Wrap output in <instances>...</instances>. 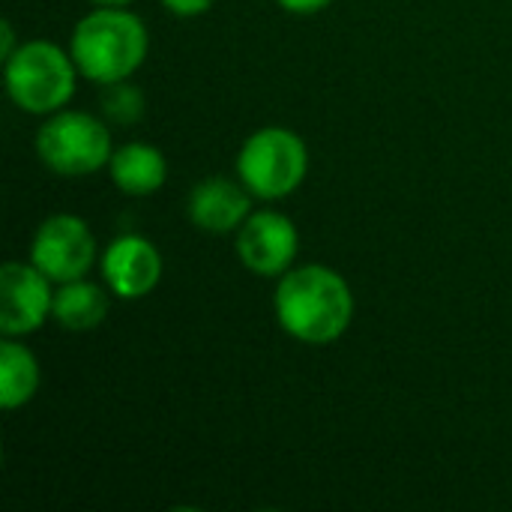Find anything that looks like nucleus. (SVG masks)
I'll return each instance as SVG.
<instances>
[{
  "label": "nucleus",
  "instance_id": "nucleus-1",
  "mask_svg": "<svg viewBox=\"0 0 512 512\" xmlns=\"http://www.w3.org/2000/svg\"><path fill=\"white\" fill-rule=\"evenodd\" d=\"M273 312L279 327L312 348L339 342L354 321V291L327 264H300L276 279Z\"/></svg>",
  "mask_w": 512,
  "mask_h": 512
},
{
  "label": "nucleus",
  "instance_id": "nucleus-2",
  "mask_svg": "<svg viewBox=\"0 0 512 512\" xmlns=\"http://www.w3.org/2000/svg\"><path fill=\"white\" fill-rule=\"evenodd\" d=\"M150 33L141 15L126 6H96L69 36V54L84 81L99 87L129 81L147 60Z\"/></svg>",
  "mask_w": 512,
  "mask_h": 512
},
{
  "label": "nucleus",
  "instance_id": "nucleus-3",
  "mask_svg": "<svg viewBox=\"0 0 512 512\" xmlns=\"http://www.w3.org/2000/svg\"><path fill=\"white\" fill-rule=\"evenodd\" d=\"M78 78L81 75L69 48L48 39H27L3 60V87L9 102L36 117L69 108Z\"/></svg>",
  "mask_w": 512,
  "mask_h": 512
},
{
  "label": "nucleus",
  "instance_id": "nucleus-4",
  "mask_svg": "<svg viewBox=\"0 0 512 512\" xmlns=\"http://www.w3.org/2000/svg\"><path fill=\"white\" fill-rule=\"evenodd\" d=\"M234 171L258 201H279L303 186L309 174V147L288 126H264L243 141Z\"/></svg>",
  "mask_w": 512,
  "mask_h": 512
},
{
  "label": "nucleus",
  "instance_id": "nucleus-5",
  "mask_svg": "<svg viewBox=\"0 0 512 512\" xmlns=\"http://www.w3.org/2000/svg\"><path fill=\"white\" fill-rule=\"evenodd\" d=\"M36 156L57 177H87L108 168L114 138L105 120L90 111L63 108L45 117L36 129Z\"/></svg>",
  "mask_w": 512,
  "mask_h": 512
},
{
  "label": "nucleus",
  "instance_id": "nucleus-6",
  "mask_svg": "<svg viewBox=\"0 0 512 512\" xmlns=\"http://www.w3.org/2000/svg\"><path fill=\"white\" fill-rule=\"evenodd\" d=\"M96 234L75 213H54L39 222L30 240V264L54 285L84 279L96 267Z\"/></svg>",
  "mask_w": 512,
  "mask_h": 512
},
{
  "label": "nucleus",
  "instance_id": "nucleus-7",
  "mask_svg": "<svg viewBox=\"0 0 512 512\" xmlns=\"http://www.w3.org/2000/svg\"><path fill=\"white\" fill-rule=\"evenodd\" d=\"M240 264L261 279L285 276L300 252V231L291 216L279 210H252L234 234Z\"/></svg>",
  "mask_w": 512,
  "mask_h": 512
},
{
  "label": "nucleus",
  "instance_id": "nucleus-8",
  "mask_svg": "<svg viewBox=\"0 0 512 512\" xmlns=\"http://www.w3.org/2000/svg\"><path fill=\"white\" fill-rule=\"evenodd\" d=\"M54 306V282L30 261H6L0 267V333L24 339L36 333Z\"/></svg>",
  "mask_w": 512,
  "mask_h": 512
},
{
  "label": "nucleus",
  "instance_id": "nucleus-9",
  "mask_svg": "<svg viewBox=\"0 0 512 512\" xmlns=\"http://www.w3.org/2000/svg\"><path fill=\"white\" fill-rule=\"evenodd\" d=\"M162 270V252L141 234H120L99 255V273L111 297L129 303L150 297L162 282Z\"/></svg>",
  "mask_w": 512,
  "mask_h": 512
},
{
  "label": "nucleus",
  "instance_id": "nucleus-10",
  "mask_svg": "<svg viewBox=\"0 0 512 512\" xmlns=\"http://www.w3.org/2000/svg\"><path fill=\"white\" fill-rule=\"evenodd\" d=\"M255 195L234 177H204L186 198L189 222L204 234H237L249 219Z\"/></svg>",
  "mask_w": 512,
  "mask_h": 512
},
{
  "label": "nucleus",
  "instance_id": "nucleus-11",
  "mask_svg": "<svg viewBox=\"0 0 512 512\" xmlns=\"http://www.w3.org/2000/svg\"><path fill=\"white\" fill-rule=\"evenodd\" d=\"M108 177L114 189L132 198H147L159 192L168 180V159L156 144L147 141H126L114 147L108 162Z\"/></svg>",
  "mask_w": 512,
  "mask_h": 512
},
{
  "label": "nucleus",
  "instance_id": "nucleus-12",
  "mask_svg": "<svg viewBox=\"0 0 512 512\" xmlns=\"http://www.w3.org/2000/svg\"><path fill=\"white\" fill-rule=\"evenodd\" d=\"M108 285H96L87 276L84 279H72L54 288V306H51V318L60 330L69 333H87L96 330L105 318H108Z\"/></svg>",
  "mask_w": 512,
  "mask_h": 512
},
{
  "label": "nucleus",
  "instance_id": "nucleus-13",
  "mask_svg": "<svg viewBox=\"0 0 512 512\" xmlns=\"http://www.w3.org/2000/svg\"><path fill=\"white\" fill-rule=\"evenodd\" d=\"M42 372L36 354L18 342L3 336L0 342V408L3 411H18L33 402L39 393Z\"/></svg>",
  "mask_w": 512,
  "mask_h": 512
},
{
  "label": "nucleus",
  "instance_id": "nucleus-14",
  "mask_svg": "<svg viewBox=\"0 0 512 512\" xmlns=\"http://www.w3.org/2000/svg\"><path fill=\"white\" fill-rule=\"evenodd\" d=\"M102 105H105V114H108L111 120H117V123H132V120H138L141 111H144L141 93H138L132 84H126V81L108 84V87H105Z\"/></svg>",
  "mask_w": 512,
  "mask_h": 512
},
{
  "label": "nucleus",
  "instance_id": "nucleus-15",
  "mask_svg": "<svg viewBox=\"0 0 512 512\" xmlns=\"http://www.w3.org/2000/svg\"><path fill=\"white\" fill-rule=\"evenodd\" d=\"M165 12L177 15V18H201L213 9L216 0H159Z\"/></svg>",
  "mask_w": 512,
  "mask_h": 512
},
{
  "label": "nucleus",
  "instance_id": "nucleus-16",
  "mask_svg": "<svg viewBox=\"0 0 512 512\" xmlns=\"http://www.w3.org/2000/svg\"><path fill=\"white\" fill-rule=\"evenodd\" d=\"M279 9H285L288 15H318L324 12L333 0H276Z\"/></svg>",
  "mask_w": 512,
  "mask_h": 512
},
{
  "label": "nucleus",
  "instance_id": "nucleus-17",
  "mask_svg": "<svg viewBox=\"0 0 512 512\" xmlns=\"http://www.w3.org/2000/svg\"><path fill=\"white\" fill-rule=\"evenodd\" d=\"M18 45H21V42L15 39V27H12L9 21H3V24H0V60H6L9 54H15Z\"/></svg>",
  "mask_w": 512,
  "mask_h": 512
},
{
  "label": "nucleus",
  "instance_id": "nucleus-18",
  "mask_svg": "<svg viewBox=\"0 0 512 512\" xmlns=\"http://www.w3.org/2000/svg\"><path fill=\"white\" fill-rule=\"evenodd\" d=\"M93 6H129V3H135V0H90Z\"/></svg>",
  "mask_w": 512,
  "mask_h": 512
}]
</instances>
